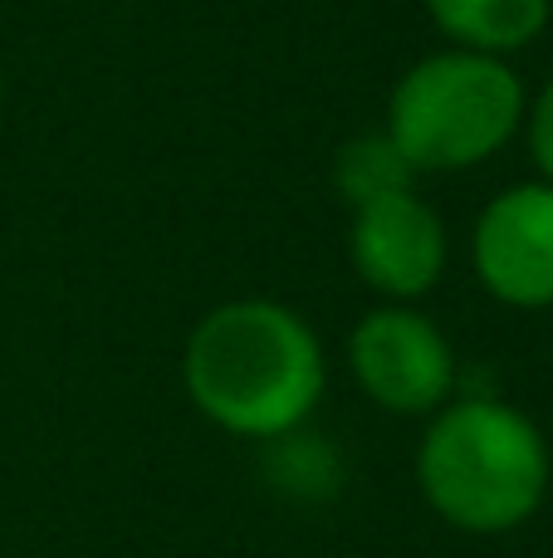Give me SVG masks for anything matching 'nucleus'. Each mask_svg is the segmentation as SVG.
Here are the masks:
<instances>
[{
	"mask_svg": "<svg viewBox=\"0 0 553 558\" xmlns=\"http://www.w3.org/2000/svg\"><path fill=\"white\" fill-rule=\"evenodd\" d=\"M348 367L362 397L392 416H431L456 397L460 367L451 338L417 304H382L348 333Z\"/></svg>",
	"mask_w": 553,
	"mask_h": 558,
	"instance_id": "4",
	"label": "nucleus"
},
{
	"mask_svg": "<svg viewBox=\"0 0 553 558\" xmlns=\"http://www.w3.org/2000/svg\"><path fill=\"white\" fill-rule=\"evenodd\" d=\"M333 186H339V196L353 211V206L382 202V196L417 192V167L402 157V147L388 133H368L339 147V157H333Z\"/></svg>",
	"mask_w": 553,
	"mask_h": 558,
	"instance_id": "8",
	"label": "nucleus"
},
{
	"mask_svg": "<svg viewBox=\"0 0 553 558\" xmlns=\"http://www.w3.org/2000/svg\"><path fill=\"white\" fill-rule=\"evenodd\" d=\"M446 221L437 206H427L417 192H397L382 202L353 206L348 226V260L358 279L382 294L388 304H417L446 275Z\"/></svg>",
	"mask_w": 553,
	"mask_h": 558,
	"instance_id": "6",
	"label": "nucleus"
},
{
	"mask_svg": "<svg viewBox=\"0 0 553 558\" xmlns=\"http://www.w3.org/2000/svg\"><path fill=\"white\" fill-rule=\"evenodd\" d=\"M553 481L549 441L500 397H451L417 446V490L460 534H509L539 514Z\"/></svg>",
	"mask_w": 553,
	"mask_h": 558,
	"instance_id": "2",
	"label": "nucleus"
},
{
	"mask_svg": "<svg viewBox=\"0 0 553 558\" xmlns=\"http://www.w3.org/2000/svg\"><path fill=\"white\" fill-rule=\"evenodd\" d=\"M519 133H525L529 157L539 167V182H553V78L525 104V128Z\"/></svg>",
	"mask_w": 553,
	"mask_h": 558,
	"instance_id": "9",
	"label": "nucleus"
},
{
	"mask_svg": "<svg viewBox=\"0 0 553 558\" xmlns=\"http://www.w3.org/2000/svg\"><path fill=\"white\" fill-rule=\"evenodd\" d=\"M427 15L451 49L509 59L549 29L553 0H427Z\"/></svg>",
	"mask_w": 553,
	"mask_h": 558,
	"instance_id": "7",
	"label": "nucleus"
},
{
	"mask_svg": "<svg viewBox=\"0 0 553 558\" xmlns=\"http://www.w3.org/2000/svg\"><path fill=\"white\" fill-rule=\"evenodd\" d=\"M182 387L225 436L280 441L323 402L329 357L299 308L280 299H231L186 333Z\"/></svg>",
	"mask_w": 553,
	"mask_h": 558,
	"instance_id": "1",
	"label": "nucleus"
},
{
	"mask_svg": "<svg viewBox=\"0 0 553 558\" xmlns=\"http://www.w3.org/2000/svg\"><path fill=\"white\" fill-rule=\"evenodd\" d=\"M0 98H5V74H0Z\"/></svg>",
	"mask_w": 553,
	"mask_h": 558,
	"instance_id": "10",
	"label": "nucleus"
},
{
	"mask_svg": "<svg viewBox=\"0 0 553 558\" xmlns=\"http://www.w3.org/2000/svg\"><path fill=\"white\" fill-rule=\"evenodd\" d=\"M476 279L509 308H553V182H519L486 202L470 235Z\"/></svg>",
	"mask_w": 553,
	"mask_h": 558,
	"instance_id": "5",
	"label": "nucleus"
},
{
	"mask_svg": "<svg viewBox=\"0 0 553 558\" xmlns=\"http://www.w3.org/2000/svg\"><path fill=\"white\" fill-rule=\"evenodd\" d=\"M525 78L509 69V59L437 49L392 84L382 133L402 147L417 177H451L505 153L525 128Z\"/></svg>",
	"mask_w": 553,
	"mask_h": 558,
	"instance_id": "3",
	"label": "nucleus"
}]
</instances>
